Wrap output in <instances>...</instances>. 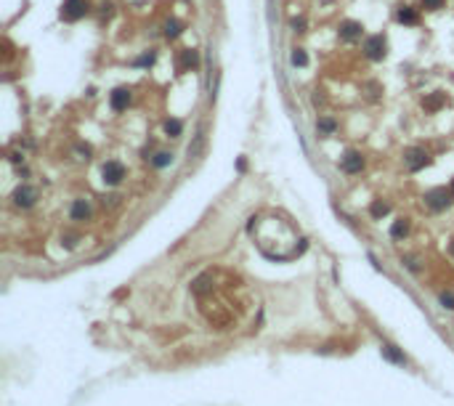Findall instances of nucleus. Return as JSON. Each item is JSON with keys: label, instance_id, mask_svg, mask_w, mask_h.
Masks as SVG:
<instances>
[{"label": "nucleus", "instance_id": "nucleus-12", "mask_svg": "<svg viewBox=\"0 0 454 406\" xmlns=\"http://www.w3.org/2000/svg\"><path fill=\"white\" fill-rule=\"evenodd\" d=\"M423 107H425V112H438V109L444 107V93H433V96H427L425 101H423Z\"/></svg>", "mask_w": 454, "mask_h": 406}, {"label": "nucleus", "instance_id": "nucleus-4", "mask_svg": "<svg viewBox=\"0 0 454 406\" xmlns=\"http://www.w3.org/2000/svg\"><path fill=\"white\" fill-rule=\"evenodd\" d=\"M364 54L372 58V61H380V58H385V40L383 35H372L364 40Z\"/></svg>", "mask_w": 454, "mask_h": 406}, {"label": "nucleus", "instance_id": "nucleus-11", "mask_svg": "<svg viewBox=\"0 0 454 406\" xmlns=\"http://www.w3.org/2000/svg\"><path fill=\"white\" fill-rule=\"evenodd\" d=\"M383 356L388 358V361H393V364H401V366L406 364V356L401 351H396V345H383Z\"/></svg>", "mask_w": 454, "mask_h": 406}, {"label": "nucleus", "instance_id": "nucleus-8", "mask_svg": "<svg viewBox=\"0 0 454 406\" xmlns=\"http://www.w3.org/2000/svg\"><path fill=\"white\" fill-rule=\"evenodd\" d=\"M90 202L88 199H75L72 202V210H69V215H72V220H88L90 218Z\"/></svg>", "mask_w": 454, "mask_h": 406}, {"label": "nucleus", "instance_id": "nucleus-26", "mask_svg": "<svg viewBox=\"0 0 454 406\" xmlns=\"http://www.w3.org/2000/svg\"><path fill=\"white\" fill-rule=\"evenodd\" d=\"M292 27L298 29V32H303V27H306V19H292Z\"/></svg>", "mask_w": 454, "mask_h": 406}, {"label": "nucleus", "instance_id": "nucleus-19", "mask_svg": "<svg viewBox=\"0 0 454 406\" xmlns=\"http://www.w3.org/2000/svg\"><path fill=\"white\" fill-rule=\"evenodd\" d=\"M292 64H295V67H306V64H308V56H306V51H303V48L292 51Z\"/></svg>", "mask_w": 454, "mask_h": 406}, {"label": "nucleus", "instance_id": "nucleus-3", "mask_svg": "<svg viewBox=\"0 0 454 406\" xmlns=\"http://www.w3.org/2000/svg\"><path fill=\"white\" fill-rule=\"evenodd\" d=\"M101 178H104L107 186H117V183L125 178V167L120 165V162L112 160V162H107V165L101 167Z\"/></svg>", "mask_w": 454, "mask_h": 406}, {"label": "nucleus", "instance_id": "nucleus-2", "mask_svg": "<svg viewBox=\"0 0 454 406\" xmlns=\"http://www.w3.org/2000/svg\"><path fill=\"white\" fill-rule=\"evenodd\" d=\"M85 11H88V3L85 0H67L61 8V19L64 22H77V19L85 16Z\"/></svg>", "mask_w": 454, "mask_h": 406}, {"label": "nucleus", "instance_id": "nucleus-21", "mask_svg": "<svg viewBox=\"0 0 454 406\" xmlns=\"http://www.w3.org/2000/svg\"><path fill=\"white\" fill-rule=\"evenodd\" d=\"M165 35H168V37H178V35H181V24H178V22H168V24H165Z\"/></svg>", "mask_w": 454, "mask_h": 406}, {"label": "nucleus", "instance_id": "nucleus-16", "mask_svg": "<svg viewBox=\"0 0 454 406\" xmlns=\"http://www.w3.org/2000/svg\"><path fill=\"white\" fill-rule=\"evenodd\" d=\"M316 128H319V133H324V135H330V133H335V130H338V125H335V120H330V117H321Z\"/></svg>", "mask_w": 454, "mask_h": 406}, {"label": "nucleus", "instance_id": "nucleus-1", "mask_svg": "<svg viewBox=\"0 0 454 406\" xmlns=\"http://www.w3.org/2000/svg\"><path fill=\"white\" fill-rule=\"evenodd\" d=\"M452 189H444V186H438V189H430V191L425 194V205L430 207V210H446L449 207V202H452Z\"/></svg>", "mask_w": 454, "mask_h": 406}, {"label": "nucleus", "instance_id": "nucleus-14", "mask_svg": "<svg viewBox=\"0 0 454 406\" xmlns=\"http://www.w3.org/2000/svg\"><path fill=\"white\" fill-rule=\"evenodd\" d=\"M396 16H398V22H401V24H417V11L409 8V5H401Z\"/></svg>", "mask_w": 454, "mask_h": 406}, {"label": "nucleus", "instance_id": "nucleus-22", "mask_svg": "<svg viewBox=\"0 0 454 406\" xmlns=\"http://www.w3.org/2000/svg\"><path fill=\"white\" fill-rule=\"evenodd\" d=\"M194 64H197V54H194V51H183L181 67H194Z\"/></svg>", "mask_w": 454, "mask_h": 406}, {"label": "nucleus", "instance_id": "nucleus-23", "mask_svg": "<svg viewBox=\"0 0 454 406\" xmlns=\"http://www.w3.org/2000/svg\"><path fill=\"white\" fill-rule=\"evenodd\" d=\"M423 5H425V8H430V11H436V8L444 5V0H423Z\"/></svg>", "mask_w": 454, "mask_h": 406}, {"label": "nucleus", "instance_id": "nucleus-29", "mask_svg": "<svg viewBox=\"0 0 454 406\" xmlns=\"http://www.w3.org/2000/svg\"><path fill=\"white\" fill-rule=\"evenodd\" d=\"M452 252H454V244H452Z\"/></svg>", "mask_w": 454, "mask_h": 406}, {"label": "nucleus", "instance_id": "nucleus-27", "mask_svg": "<svg viewBox=\"0 0 454 406\" xmlns=\"http://www.w3.org/2000/svg\"><path fill=\"white\" fill-rule=\"evenodd\" d=\"M75 239H77V237H67V239H64V242H67V247H75V244H77Z\"/></svg>", "mask_w": 454, "mask_h": 406}, {"label": "nucleus", "instance_id": "nucleus-24", "mask_svg": "<svg viewBox=\"0 0 454 406\" xmlns=\"http://www.w3.org/2000/svg\"><path fill=\"white\" fill-rule=\"evenodd\" d=\"M441 303L446 305V308H454V295H449V292H444L441 295Z\"/></svg>", "mask_w": 454, "mask_h": 406}, {"label": "nucleus", "instance_id": "nucleus-9", "mask_svg": "<svg viewBox=\"0 0 454 406\" xmlns=\"http://www.w3.org/2000/svg\"><path fill=\"white\" fill-rule=\"evenodd\" d=\"M112 109L114 112H122V109H128V104H130V90H125V88H117V90H112Z\"/></svg>", "mask_w": 454, "mask_h": 406}, {"label": "nucleus", "instance_id": "nucleus-6", "mask_svg": "<svg viewBox=\"0 0 454 406\" xmlns=\"http://www.w3.org/2000/svg\"><path fill=\"white\" fill-rule=\"evenodd\" d=\"M340 167L345 170V173H359L361 167H364V157H361V152H356V149H351V152L343 154V160H340Z\"/></svg>", "mask_w": 454, "mask_h": 406}, {"label": "nucleus", "instance_id": "nucleus-7", "mask_svg": "<svg viewBox=\"0 0 454 406\" xmlns=\"http://www.w3.org/2000/svg\"><path fill=\"white\" fill-rule=\"evenodd\" d=\"M35 199H37V189H32V186H19L14 191V205L16 207H32Z\"/></svg>", "mask_w": 454, "mask_h": 406}, {"label": "nucleus", "instance_id": "nucleus-5", "mask_svg": "<svg viewBox=\"0 0 454 406\" xmlns=\"http://www.w3.org/2000/svg\"><path fill=\"white\" fill-rule=\"evenodd\" d=\"M404 160H406V167L417 173V170H423L427 162H430V157H427L425 149H417V146H414V149H409V152H406Z\"/></svg>", "mask_w": 454, "mask_h": 406}, {"label": "nucleus", "instance_id": "nucleus-20", "mask_svg": "<svg viewBox=\"0 0 454 406\" xmlns=\"http://www.w3.org/2000/svg\"><path fill=\"white\" fill-rule=\"evenodd\" d=\"M170 162H173V154H168V152H160L154 157V167H168Z\"/></svg>", "mask_w": 454, "mask_h": 406}, {"label": "nucleus", "instance_id": "nucleus-28", "mask_svg": "<svg viewBox=\"0 0 454 406\" xmlns=\"http://www.w3.org/2000/svg\"><path fill=\"white\" fill-rule=\"evenodd\" d=\"M452 194H454V181H452Z\"/></svg>", "mask_w": 454, "mask_h": 406}, {"label": "nucleus", "instance_id": "nucleus-15", "mask_svg": "<svg viewBox=\"0 0 454 406\" xmlns=\"http://www.w3.org/2000/svg\"><path fill=\"white\" fill-rule=\"evenodd\" d=\"M388 210H391V205H388V202H383V199H374L372 207H369L372 218H383V215H388Z\"/></svg>", "mask_w": 454, "mask_h": 406}, {"label": "nucleus", "instance_id": "nucleus-25", "mask_svg": "<svg viewBox=\"0 0 454 406\" xmlns=\"http://www.w3.org/2000/svg\"><path fill=\"white\" fill-rule=\"evenodd\" d=\"M151 61H154V54H146V56H141V58H138L136 64H138V67H149Z\"/></svg>", "mask_w": 454, "mask_h": 406}, {"label": "nucleus", "instance_id": "nucleus-18", "mask_svg": "<svg viewBox=\"0 0 454 406\" xmlns=\"http://www.w3.org/2000/svg\"><path fill=\"white\" fill-rule=\"evenodd\" d=\"M202 146H205V135H197V138H194V143H192V146H189V157H199L202 154Z\"/></svg>", "mask_w": 454, "mask_h": 406}, {"label": "nucleus", "instance_id": "nucleus-10", "mask_svg": "<svg viewBox=\"0 0 454 406\" xmlns=\"http://www.w3.org/2000/svg\"><path fill=\"white\" fill-rule=\"evenodd\" d=\"M338 32H340V37H343V40H348V43H351V40H359V37H361V24H359V22H343Z\"/></svg>", "mask_w": 454, "mask_h": 406}, {"label": "nucleus", "instance_id": "nucleus-13", "mask_svg": "<svg viewBox=\"0 0 454 406\" xmlns=\"http://www.w3.org/2000/svg\"><path fill=\"white\" fill-rule=\"evenodd\" d=\"M406 234H409V220H404V218H398L396 223L391 226V237L393 239H404Z\"/></svg>", "mask_w": 454, "mask_h": 406}, {"label": "nucleus", "instance_id": "nucleus-17", "mask_svg": "<svg viewBox=\"0 0 454 406\" xmlns=\"http://www.w3.org/2000/svg\"><path fill=\"white\" fill-rule=\"evenodd\" d=\"M181 130H183L181 120H168V122H165V133L173 135V138H175V135H181Z\"/></svg>", "mask_w": 454, "mask_h": 406}]
</instances>
